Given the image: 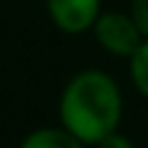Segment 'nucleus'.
Wrapping results in <instances>:
<instances>
[{
	"instance_id": "obj_1",
	"label": "nucleus",
	"mask_w": 148,
	"mask_h": 148,
	"mask_svg": "<svg viewBox=\"0 0 148 148\" xmlns=\"http://www.w3.org/2000/svg\"><path fill=\"white\" fill-rule=\"evenodd\" d=\"M123 99L116 79L101 69H84L64 84L59 96V123L82 143L96 146L119 131Z\"/></svg>"
},
{
	"instance_id": "obj_2",
	"label": "nucleus",
	"mask_w": 148,
	"mask_h": 148,
	"mask_svg": "<svg viewBox=\"0 0 148 148\" xmlns=\"http://www.w3.org/2000/svg\"><path fill=\"white\" fill-rule=\"evenodd\" d=\"M94 37L106 52L116 54V57H131L146 40V35L136 25L131 12L119 10L101 12L99 20L94 22Z\"/></svg>"
},
{
	"instance_id": "obj_3",
	"label": "nucleus",
	"mask_w": 148,
	"mask_h": 148,
	"mask_svg": "<svg viewBox=\"0 0 148 148\" xmlns=\"http://www.w3.org/2000/svg\"><path fill=\"white\" fill-rule=\"evenodd\" d=\"M52 22L67 35L94 30L101 15V0H45Z\"/></svg>"
},
{
	"instance_id": "obj_4",
	"label": "nucleus",
	"mask_w": 148,
	"mask_h": 148,
	"mask_svg": "<svg viewBox=\"0 0 148 148\" xmlns=\"http://www.w3.org/2000/svg\"><path fill=\"white\" fill-rule=\"evenodd\" d=\"M86 143H82L69 128L59 126H45L30 131L20 141V148H84Z\"/></svg>"
},
{
	"instance_id": "obj_5",
	"label": "nucleus",
	"mask_w": 148,
	"mask_h": 148,
	"mask_svg": "<svg viewBox=\"0 0 148 148\" xmlns=\"http://www.w3.org/2000/svg\"><path fill=\"white\" fill-rule=\"evenodd\" d=\"M128 72H131L133 86L148 99V37L141 42V47L128 57Z\"/></svg>"
},
{
	"instance_id": "obj_6",
	"label": "nucleus",
	"mask_w": 148,
	"mask_h": 148,
	"mask_svg": "<svg viewBox=\"0 0 148 148\" xmlns=\"http://www.w3.org/2000/svg\"><path fill=\"white\" fill-rule=\"evenodd\" d=\"M131 15L141 32L148 37V0H131Z\"/></svg>"
},
{
	"instance_id": "obj_7",
	"label": "nucleus",
	"mask_w": 148,
	"mask_h": 148,
	"mask_svg": "<svg viewBox=\"0 0 148 148\" xmlns=\"http://www.w3.org/2000/svg\"><path fill=\"white\" fill-rule=\"evenodd\" d=\"M96 148H133V143H131L128 136L114 131V133H109L106 138H101V141L96 143Z\"/></svg>"
}]
</instances>
